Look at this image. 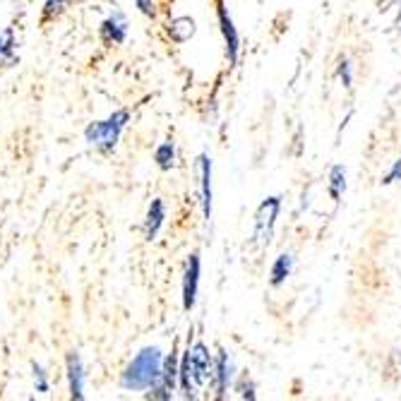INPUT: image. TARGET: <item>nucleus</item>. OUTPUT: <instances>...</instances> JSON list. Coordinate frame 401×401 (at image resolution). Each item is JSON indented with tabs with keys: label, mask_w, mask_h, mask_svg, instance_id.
Wrapping results in <instances>:
<instances>
[{
	"label": "nucleus",
	"mask_w": 401,
	"mask_h": 401,
	"mask_svg": "<svg viewBox=\"0 0 401 401\" xmlns=\"http://www.w3.org/2000/svg\"><path fill=\"white\" fill-rule=\"evenodd\" d=\"M279 207H281L279 197H269V200H265L260 205L258 219H255V238L260 243H269V238H272V228H274V223H277Z\"/></svg>",
	"instance_id": "20e7f679"
},
{
	"label": "nucleus",
	"mask_w": 401,
	"mask_h": 401,
	"mask_svg": "<svg viewBox=\"0 0 401 401\" xmlns=\"http://www.w3.org/2000/svg\"><path fill=\"white\" fill-rule=\"evenodd\" d=\"M154 161L159 163V168H163V171H168L171 166H173V161H176L173 144H171V142L159 144V147H156V152H154Z\"/></svg>",
	"instance_id": "4468645a"
},
{
	"label": "nucleus",
	"mask_w": 401,
	"mask_h": 401,
	"mask_svg": "<svg viewBox=\"0 0 401 401\" xmlns=\"http://www.w3.org/2000/svg\"><path fill=\"white\" fill-rule=\"evenodd\" d=\"M68 372H70L72 399H82V363L75 353H70V358H68Z\"/></svg>",
	"instance_id": "9b49d317"
},
{
	"label": "nucleus",
	"mask_w": 401,
	"mask_h": 401,
	"mask_svg": "<svg viewBox=\"0 0 401 401\" xmlns=\"http://www.w3.org/2000/svg\"><path fill=\"white\" fill-rule=\"evenodd\" d=\"M163 219H166V212H163V202L161 200H154L152 207H149V212H147V221H144V235H147V240H154L156 238L159 228L163 226Z\"/></svg>",
	"instance_id": "1a4fd4ad"
},
{
	"label": "nucleus",
	"mask_w": 401,
	"mask_h": 401,
	"mask_svg": "<svg viewBox=\"0 0 401 401\" xmlns=\"http://www.w3.org/2000/svg\"><path fill=\"white\" fill-rule=\"evenodd\" d=\"M137 3V8H140L144 15H154V3L152 0H135Z\"/></svg>",
	"instance_id": "a211bd4d"
},
{
	"label": "nucleus",
	"mask_w": 401,
	"mask_h": 401,
	"mask_svg": "<svg viewBox=\"0 0 401 401\" xmlns=\"http://www.w3.org/2000/svg\"><path fill=\"white\" fill-rule=\"evenodd\" d=\"M200 190H202V209L205 219H212V159L207 154L200 156Z\"/></svg>",
	"instance_id": "0eeeda50"
},
{
	"label": "nucleus",
	"mask_w": 401,
	"mask_h": 401,
	"mask_svg": "<svg viewBox=\"0 0 401 401\" xmlns=\"http://www.w3.org/2000/svg\"><path fill=\"white\" fill-rule=\"evenodd\" d=\"M214 375H216V394L223 397L228 390V382H231L233 377V363L231 358H228L226 351H219V358H216V367H214Z\"/></svg>",
	"instance_id": "6e6552de"
},
{
	"label": "nucleus",
	"mask_w": 401,
	"mask_h": 401,
	"mask_svg": "<svg viewBox=\"0 0 401 401\" xmlns=\"http://www.w3.org/2000/svg\"><path fill=\"white\" fill-rule=\"evenodd\" d=\"M212 375H214V363H212V356H209V348L202 344V341H197L193 348H188L186 356L181 360L178 380H181L183 394H186L188 399H195L197 390L205 387Z\"/></svg>",
	"instance_id": "f257e3e1"
},
{
	"label": "nucleus",
	"mask_w": 401,
	"mask_h": 401,
	"mask_svg": "<svg viewBox=\"0 0 401 401\" xmlns=\"http://www.w3.org/2000/svg\"><path fill=\"white\" fill-rule=\"evenodd\" d=\"M125 34H128V24H125L123 15H113L108 17L106 22L101 24V36L111 44H123Z\"/></svg>",
	"instance_id": "9d476101"
},
{
	"label": "nucleus",
	"mask_w": 401,
	"mask_h": 401,
	"mask_svg": "<svg viewBox=\"0 0 401 401\" xmlns=\"http://www.w3.org/2000/svg\"><path fill=\"white\" fill-rule=\"evenodd\" d=\"M34 372H36V385H39V392H46V390H49V385H46L44 370H41V367H34Z\"/></svg>",
	"instance_id": "6ab92c4d"
},
{
	"label": "nucleus",
	"mask_w": 401,
	"mask_h": 401,
	"mask_svg": "<svg viewBox=\"0 0 401 401\" xmlns=\"http://www.w3.org/2000/svg\"><path fill=\"white\" fill-rule=\"evenodd\" d=\"M197 284H200V255L193 253L188 258L186 274H183V308L193 310L197 300Z\"/></svg>",
	"instance_id": "39448f33"
},
{
	"label": "nucleus",
	"mask_w": 401,
	"mask_h": 401,
	"mask_svg": "<svg viewBox=\"0 0 401 401\" xmlns=\"http://www.w3.org/2000/svg\"><path fill=\"white\" fill-rule=\"evenodd\" d=\"M68 3H70V0H49V3H46V8H44V19H51L54 15H61Z\"/></svg>",
	"instance_id": "2eb2a0df"
},
{
	"label": "nucleus",
	"mask_w": 401,
	"mask_h": 401,
	"mask_svg": "<svg viewBox=\"0 0 401 401\" xmlns=\"http://www.w3.org/2000/svg\"><path fill=\"white\" fill-rule=\"evenodd\" d=\"M219 24H221V31H223V41H226L228 61L235 63V61H238V46H240V39H238V29L233 27L231 15H228V10L223 8L221 0H219Z\"/></svg>",
	"instance_id": "423d86ee"
},
{
	"label": "nucleus",
	"mask_w": 401,
	"mask_h": 401,
	"mask_svg": "<svg viewBox=\"0 0 401 401\" xmlns=\"http://www.w3.org/2000/svg\"><path fill=\"white\" fill-rule=\"evenodd\" d=\"M291 269H293V258L291 255H279L277 262H274V267H272V284L274 286H281L284 281L288 279V274H291Z\"/></svg>",
	"instance_id": "f8f14e48"
},
{
	"label": "nucleus",
	"mask_w": 401,
	"mask_h": 401,
	"mask_svg": "<svg viewBox=\"0 0 401 401\" xmlns=\"http://www.w3.org/2000/svg\"><path fill=\"white\" fill-rule=\"evenodd\" d=\"M394 181H401V159L394 163V168L390 171V173H387V178L382 183H387V186H390V183H394Z\"/></svg>",
	"instance_id": "f3484780"
},
{
	"label": "nucleus",
	"mask_w": 401,
	"mask_h": 401,
	"mask_svg": "<svg viewBox=\"0 0 401 401\" xmlns=\"http://www.w3.org/2000/svg\"><path fill=\"white\" fill-rule=\"evenodd\" d=\"M344 190H346V171L344 166H334L330 173V195L334 200H339L344 195Z\"/></svg>",
	"instance_id": "ddd939ff"
},
{
	"label": "nucleus",
	"mask_w": 401,
	"mask_h": 401,
	"mask_svg": "<svg viewBox=\"0 0 401 401\" xmlns=\"http://www.w3.org/2000/svg\"><path fill=\"white\" fill-rule=\"evenodd\" d=\"M130 113L128 111H118V113H113L111 118H106V121L101 123H91L87 128V142L94 144V147H98L101 152H108V149L116 147L118 137H121L125 123H128Z\"/></svg>",
	"instance_id": "7ed1b4c3"
},
{
	"label": "nucleus",
	"mask_w": 401,
	"mask_h": 401,
	"mask_svg": "<svg viewBox=\"0 0 401 401\" xmlns=\"http://www.w3.org/2000/svg\"><path fill=\"white\" fill-rule=\"evenodd\" d=\"M161 367H163V356L156 346L142 348L140 353L133 358V363L125 367L123 372V387L133 392L142 390H152L161 377Z\"/></svg>",
	"instance_id": "f03ea898"
},
{
	"label": "nucleus",
	"mask_w": 401,
	"mask_h": 401,
	"mask_svg": "<svg viewBox=\"0 0 401 401\" xmlns=\"http://www.w3.org/2000/svg\"><path fill=\"white\" fill-rule=\"evenodd\" d=\"M339 77H341V82H344V87H351L353 77H351V65H348V61H341V65H339Z\"/></svg>",
	"instance_id": "dca6fc26"
}]
</instances>
